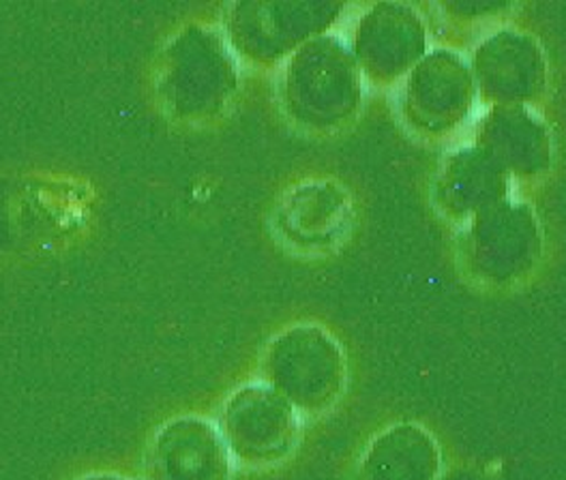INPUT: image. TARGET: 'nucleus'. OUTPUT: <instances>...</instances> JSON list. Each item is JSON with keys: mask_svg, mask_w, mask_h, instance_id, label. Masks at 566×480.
<instances>
[{"mask_svg": "<svg viewBox=\"0 0 566 480\" xmlns=\"http://www.w3.org/2000/svg\"><path fill=\"white\" fill-rule=\"evenodd\" d=\"M260 374L303 418L333 410L348 386L342 345L316 324H296L273 337L262 354Z\"/></svg>", "mask_w": 566, "mask_h": 480, "instance_id": "1", "label": "nucleus"}, {"mask_svg": "<svg viewBox=\"0 0 566 480\" xmlns=\"http://www.w3.org/2000/svg\"><path fill=\"white\" fill-rule=\"evenodd\" d=\"M217 427L234 463L266 470L292 457L301 440L303 416L273 386L251 382L223 401Z\"/></svg>", "mask_w": 566, "mask_h": 480, "instance_id": "2", "label": "nucleus"}, {"mask_svg": "<svg viewBox=\"0 0 566 480\" xmlns=\"http://www.w3.org/2000/svg\"><path fill=\"white\" fill-rule=\"evenodd\" d=\"M232 455L219 427L200 416H178L150 438L144 457L146 480H230Z\"/></svg>", "mask_w": 566, "mask_h": 480, "instance_id": "3", "label": "nucleus"}, {"mask_svg": "<svg viewBox=\"0 0 566 480\" xmlns=\"http://www.w3.org/2000/svg\"><path fill=\"white\" fill-rule=\"evenodd\" d=\"M353 221L350 196L328 180L298 185L285 194L277 208V228L292 247L314 251L331 249L348 234Z\"/></svg>", "mask_w": 566, "mask_h": 480, "instance_id": "4", "label": "nucleus"}, {"mask_svg": "<svg viewBox=\"0 0 566 480\" xmlns=\"http://www.w3.org/2000/svg\"><path fill=\"white\" fill-rule=\"evenodd\" d=\"M442 455L421 425L401 422L378 434L356 466V480H438Z\"/></svg>", "mask_w": 566, "mask_h": 480, "instance_id": "5", "label": "nucleus"}, {"mask_svg": "<svg viewBox=\"0 0 566 480\" xmlns=\"http://www.w3.org/2000/svg\"><path fill=\"white\" fill-rule=\"evenodd\" d=\"M77 480H132L127 477H120V474H112V472H102V474H86L82 479Z\"/></svg>", "mask_w": 566, "mask_h": 480, "instance_id": "6", "label": "nucleus"}]
</instances>
